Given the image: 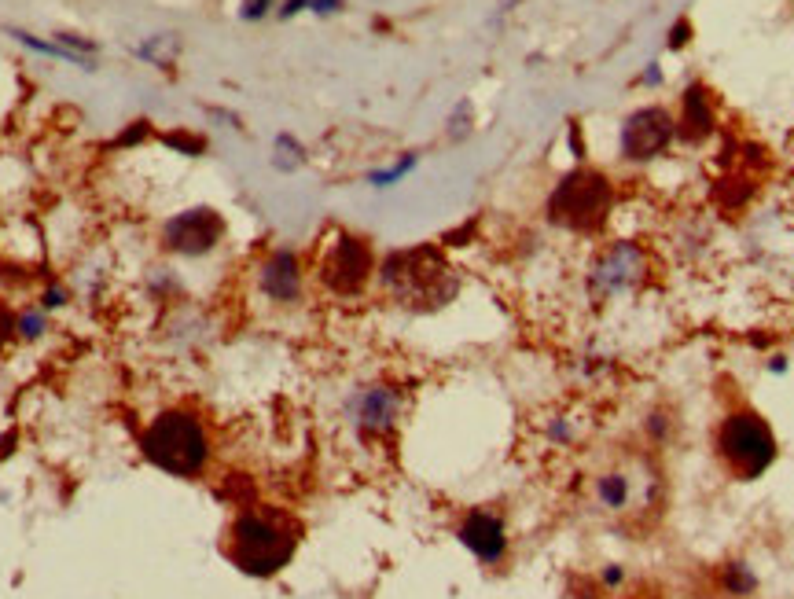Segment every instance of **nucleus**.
Here are the masks:
<instances>
[{
  "mask_svg": "<svg viewBox=\"0 0 794 599\" xmlns=\"http://www.w3.org/2000/svg\"><path fill=\"white\" fill-rule=\"evenodd\" d=\"M298 526L280 508H243L225 530V555L239 574L276 577L298 552Z\"/></svg>",
  "mask_w": 794,
  "mask_h": 599,
  "instance_id": "f257e3e1",
  "label": "nucleus"
},
{
  "mask_svg": "<svg viewBox=\"0 0 794 599\" xmlns=\"http://www.w3.org/2000/svg\"><path fill=\"white\" fill-rule=\"evenodd\" d=\"M140 453L148 464L173 478H199L210 467L214 445L210 430L192 408H162L159 416L148 419V427L140 434Z\"/></svg>",
  "mask_w": 794,
  "mask_h": 599,
  "instance_id": "f03ea898",
  "label": "nucleus"
},
{
  "mask_svg": "<svg viewBox=\"0 0 794 599\" xmlns=\"http://www.w3.org/2000/svg\"><path fill=\"white\" fill-rule=\"evenodd\" d=\"M548 221L578 236H596L607 228L614 210V184L600 170H574L552 188L548 195Z\"/></svg>",
  "mask_w": 794,
  "mask_h": 599,
  "instance_id": "7ed1b4c3",
  "label": "nucleus"
},
{
  "mask_svg": "<svg viewBox=\"0 0 794 599\" xmlns=\"http://www.w3.org/2000/svg\"><path fill=\"white\" fill-rule=\"evenodd\" d=\"M375 276L397 302H445L456 291L453 269L438 247L394 250L383 258Z\"/></svg>",
  "mask_w": 794,
  "mask_h": 599,
  "instance_id": "20e7f679",
  "label": "nucleus"
},
{
  "mask_svg": "<svg viewBox=\"0 0 794 599\" xmlns=\"http://www.w3.org/2000/svg\"><path fill=\"white\" fill-rule=\"evenodd\" d=\"M717 460L736 482H754L776 464V434L754 408H739L721 419L714 434Z\"/></svg>",
  "mask_w": 794,
  "mask_h": 599,
  "instance_id": "39448f33",
  "label": "nucleus"
},
{
  "mask_svg": "<svg viewBox=\"0 0 794 599\" xmlns=\"http://www.w3.org/2000/svg\"><path fill=\"white\" fill-rule=\"evenodd\" d=\"M375 269L379 265H375L372 243L364 236H353V232H339L328 243V250L320 254L317 280L335 298H357V294L368 291Z\"/></svg>",
  "mask_w": 794,
  "mask_h": 599,
  "instance_id": "423d86ee",
  "label": "nucleus"
},
{
  "mask_svg": "<svg viewBox=\"0 0 794 599\" xmlns=\"http://www.w3.org/2000/svg\"><path fill=\"white\" fill-rule=\"evenodd\" d=\"M647 272H651V254H647V247H640L636 239H614L611 247H603L600 254L592 258L585 287H589V298L611 302L618 294L636 291V287L647 280Z\"/></svg>",
  "mask_w": 794,
  "mask_h": 599,
  "instance_id": "0eeeda50",
  "label": "nucleus"
},
{
  "mask_svg": "<svg viewBox=\"0 0 794 599\" xmlns=\"http://www.w3.org/2000/svg\"><path fill=\"white\" fill-rule=\"evenodd\" d=\"M225 236L228 221L214 206H188L181 214H170L159 232V243L166 254H177V258H206L225 243Z\"/></svg>",
  "mask_w": 794,
  "mask_h": 599,
  "instance_id": "6e6552de",
  "label": "nucleus"
},
{
  "mask_svg": "<svg viewBox=\"0 0 794 599\" xmlns=\"http://www.w3.org/2000/svg\"><path fill=\"white\" fill-rule=\"evenodd\" d=\"M677 140V118L666 107H640L622 122L618 151L625 162H655Z\"/></svg>",
  "mask_w": 794,
  "mask_h": 599,
  "instance_id": "1a4fd4ad",
  "label": "nucleus"
},
{
  "mask_svg": "<svg viewBox=\"0 0 794 599\" xmlns=\"http://www.w3.org/2000/svg\"><path fill=\"white\" fill-rule=\"evenodd\" d=\"M401 405L405 397L390 383H368L357 386L346 401V419L361 438H386L394 434L397 419H401Z\"/></svg>",
  "mask_w": 794,
  "mask_h": 599,
  "instance_id": "9d476101",
  "label": "nucleus"
},
{
  "mask_svg": "<svg viewBox=\"0 0 794 599\" xmlns=\"http://www.w3.org/2000/svg\"><path fill=\"white\" fill-rule=\"evenodd\" d=\"M254 283L258 294L273 306H298L306 298V269L298 250L291 247H273L254 269Z\"/></svg>",
  "mask_w": 794,
  "mask_h": 599,
  "instance_id": "9b49d317",
  "label": "nucleus"
},
{
  "mask_svg": "<svg viewBox=\"0 0 794 599\" xmlns=\"http://www.w3.org/2000/svg\"><path fill=\"white\" fill-rule=\"evenodd\" d=\"M456 537H460V544L475 555L478 563H486V566H497L500 559L508 555V530H504V519H500L497 511H486V508L467 511L464 522H460V530H456Z\"/></svg>",
  "mask_w": 794,
  "mask_h": 599,
  "instance_id": "f8f14e48",
  "label": "nucleus"
},
{
  "mask_svg": "<svg viewBox=\"0 0 794 599\" xmlns=\"http://www.w3.org/2000/svg\"><path fill=\"white\" fill-rule=\"evenodd\" d=\"M714 133V107H710V89L706 85H688L681 96V118H677V136L688 144H699Z\"/></svg>",
  "mask_w": 794,
  "mask_h": 599,
  "instance_id": "ddd939ff",
  "label": "nucleus"
},
{
  "mask_svg": "<svg viewBox=\"0 0 794 599\" xmlns=\"http://www.w3.org/2000/svg\"><path fill=\"white\" fill-rule=\"evenodd\" d=\"M177 52H181V37L177 34H155L148 37V41H140L137 48H133V56L144 59V63H151V67L166 70L177 59Z\"/></svg>",
  "mask_w": 794,
  "mask_h": 599,
  "instance_id": "4468645a",
  "label": "nucleus"
},
{
  "mask_svg": "<svg viewBox=\"0 0 794 599\" xmlns=\"http://www.w3.org/2000/svg\"><path fill=\"white\" fill-rule=\"evenodd\" d=\"M8 34L19 41L23 48H30V52H37V56H52V59H67V63H74V67H81V70H96L92 67V59H85V56H78V52H70V48H63L59 41H45V37H34V34H26V30H8Z\"/></svg>",
  "mask_w": 794,
  "mask_h": 599,
  "instance_id": "2eb2a0df",
  "label": "nucleus"
},
{
  "mask_svg": "<svg viewBox=\"0 0 794 599\" xmlns=\"http://www.w3.org/2000/svg\"><path fill=\"white\" fill-rule=\"evenodd\" d=\"M416 166H420V155H416V151H405V155L394 159L390 166H379V170L368 173V184H372V188H394V184L405 181Z\"/></svg>",
  "mask_w": 794,
  "mask_h": 599,
  "instance_id": "dca6fc26",
  "label": "nucleus"
},
{
  "mask_svg": "<svg viewBox=\"0 0 794 599\" xmlns=\"http://www.w3.org/2000/svg\"><path fill=\"white\" fill-rule=\"evenodd\" d=\"M273 166L280 173H295L298 166H306V147L298 144L291 133H280L273 140Z\"/></svg>",
  "mask_w": 794,
  "mask_h": 599,
  "instance_id": "f3484780",
  "label": "nucleus"
},
{
  "mask_svg": "<svg viewBox=\"0 0 794 599\" xmlns=\"http://www.w3.org/2000/svg\"><path fill=\"white\" fill-rule=\"evenodd\" d=\"M596 497H600L603 508L622 511L625 504H629V478L618 475V471H611V475H603L600 482H596Z\"/></svg>",
  "mask_w": 794,
  "mask_h": 599,
  "instance_id": "a211bd4d",
  "label": "nucleus"
},
{
  "mask_svg": "<svg viewBox=\"0 0 794 599\" xmlns=\"http://www.w3.org/2000/svg\"><path fill=\"white\" fill-rule=\"evenodd\" d=\"M15 335L23 342H37L48 335V313L41 306H26L19 317H15Z\"/></svg>",
  "mask_w": 794,
  "mask_h": 599,
  "instance_id": "6ab92c4d",
  "label": "nucleus"
},
{
  "mask_svg": "<svg viewBox=\"0 0 794 599\" xmlns=\"http://www.w3.org/2000/svg\"><path fill=\"white\" fill-rule=\"evenodd\" d=\"M148 291H151V298H159V302H170V298H177L181 283H177V276H173L170 269H155L148 276Z\"/></svg>",
  "mask_w": 794,
  "mask_h": 599,
  "instance_id": "aec40b11",
  "label": "nucleus"
},
{
  "mask_svg": "<svg viewBox=\"0 0 794 599\" xmlns=\"http://www.w3.org/2000/svg\"><path fill=\"white\" fill-rule=\"evenodd\" d=\"M754 585H758V577L750 574L743 563L725 566V588L732 592V596H747V592H754Z\"/></svg>",
  "mask_w": 794,
  "mask_h": 599,
  "instance_id": "412c9836",
  "label": "nucleus"
},
{
  "mask_svg": "<svg viewBox=\"0 0 794 599\" xmlns=\"http://www.w3.org/2000/svg\"><path fill=\"white\" fill-rule=\"evenodd\" d=\"M166 147L181 151V155H188V159H199V155L206 151V140L203 136L184 133V129H173V133H166Z\"/></svg>",
  "mask_w": 794,
  "mask_h": 599,
  "instance_id": "4be33fe9",
  "label": "nucleus"
},
{
  "mask_svg": "<svg viewBox=\"0 0 794 599\" xmlns=\"http://www.w3.org/2000/svg\"><path fill=\"white\" fill-rule=\"evenodd\" d=\"M52 41H59L63 48H70V52H78V56H85V59H92L96 52H100V45H96V41H89V37H81V34H67V30L52 34Z\"/></svg>",
  "mask_w": 794,
  "mask_h": 599,
  "instance_id": "5701e85b",
  "label": "nucleus"
},
{
  "mask_svg": "<svg viewBox=\"0 0 794 599\" xmlns=\"http://www.w3.org/2000/svg\"><path fill=\"white\" fill-rule=\"evenodd\" d=\"M276 8V0H239V19L243 23H261Z\"/></svg>",
  "mask_w": 794,
  "mask_h": 599,
  "instance_id": "b1692460",
  "label": "nucleus"
},
{
  "mask_svg": "<svg viewBox=\"0 0 794 599\" xmlns=\"http://www.w3.org/2000/svg\"><path fill=\"white\" fill-rule=\"evenodd\" d=\"M666 45L673 48V52H681V48L692 45V19H677V23L670 26V41Z\"/></svg>",
  "mask_w": 794,
  "mask_h": 599,
  "instance_id": "393cba45",
  "label": "nucleus"
},
{
  "mask_svg": "<svg viewBox=\"0 0 794 599\" xmlns=\"http://www.w3.org/2000/svg\"><path fill=\"white\" fill-rule=\"evenodd\" d=\"M148 133H151V122H148V118H137V122H129V129L118 136V147L140 144V140H148Z\"/></svg>",
  "mask_w": 794,
  "mask_h": 599,
  "instance_id": "a878e982",
  "label": "nucleus"
},
{
  "mask_svg": "<svg viewBox=\"0 0 794 599\" xmlns=\"http://www.w3.org/2000/svg\"><path fill=\"white\" fill-rule=\"evenodd\" d=\"M467 118H471V103H460V107L453 111V118H449V125H453V129H449V136H453V140H460V136L471 133Z\"/></svg>",
  "mask_w": 794,
  "mask_h": 599,
  "instance_id": "bb28decb",
  "label": "nucleus"
},
{
  "mask_svg": "<svg viewBox=\"0 0 794 599\" xmlns=\"http://www.w3.org/2000/svg\"><path fill=\"white\" fill-rule=\"evenodd\" d=\"M67 306V291H63V287H45V294H41V309H45V313H52V309H63Z\"/></svg>",
  "mask_w": 794,
  "mask_h": 599,
  "instance_id": "cd10ccee",
  "label": "nucleus"
},
{
  "mask_svg": "<svg viewBox=\"0 0 794 599\" xmlns=\"http://www.w3.org/2000/svg\"><path fill=\"white\" fill-rule=\"evenodd\" d=\"M346 8V0H309V12L320 15V19H328V15H339Z\"/></svg>",
  "mask_w": 794,
  "mask_h": 599,
  "instance_id": "c85d7f7f",
  "label": "nucleus"
},
{
  "mask_svg": "<svg viewBox=\"0 0 794 599\" xmlns=\"http://www.w3.org/2000/svg\"><path fill=\"white\" fill-rule=\"evenodd\" d=\"M298 12H309V0H280V8H276L280 19H295Z\"/></svg>",
  "mask_w": 794,
  "mask_h": 599,
  "instance_id": "c756f323",
  "label": "nucleus"
},
{
  "mask_svg": "<svg viewBox=\"0 0 794 599\" xmlns=\"http://www.w3.org/2000/svg\"><path fill=\"white\" fill-rule=\"evenodd\" d=\"M640 85H647V89H658V85H662V67H658V63H647L644 74H640Z\"/></svg>",
  "mask_w": 794,
  "mask_h": 599,
  "instance_id": "7c9ffc66",
  "label": "nucleus"
},
{
  "mask_svg": "<svg viewBox=\"0 0 794 599\" xmlns=\"http://www.w3.org/2000/svg\"><path fill=\"white\" fill-rule=\"evenodd\" d=\"M210 118H217V122H228L232 129H243V122H239V114L232 111H210Z\"/></svg>",
  "mask_w": 794,
  "mask_h": 599,
  "instance_id": "2f4dec72",
  "label": "nucleus"
},
{
  "mask_svg": "<svg viewBox=\"0 0 794 599\" xmlns=\"http://www.w3.org/2000/svg\"><path fill=\"white\" fill-rule=\"evenodd\" d=\"M603 581H607V585H618V581H622V570H618V566H611V570L603 574Z\"/></svg>",
  "mask_w": 794,
  "mask_h": 599,
  "instance_id": "473e14b6",
  "label": "nucleus"
},
{
  "mask_svg": "<svg viewBox=\"0 0 794 599\" xmlns=\"http://www.w3.org/2000/svg\"><path fill=\"white\" fill-rule=\"evenodd\" d=\"M769 368H772V372H787V361H783V357H772Z\"/></svg>",
  "mask_w": 794,
  "mask_h": 599,
  "instance_id": "72a5a7b5",
  "label": "nucleus"
}]
</instances>
